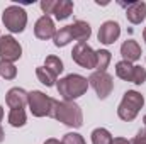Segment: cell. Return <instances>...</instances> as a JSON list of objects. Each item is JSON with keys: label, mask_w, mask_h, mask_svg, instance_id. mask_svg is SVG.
Wrapping results in <instances>:
<instances>
[{"label": "cell", "mask_w": 146, "mask_h": 144, "mask_svg": "<svg viewBox=\"0 0 146 144\" xmlns=\"http://www.w3.org/2000/svg\"><path fill=\"white\" fill-rule=\"evenodd\" d=\"M49 117L63 122L68 127H75V129L82 127V124H83V114H82L80 105L75 102H66V100H63V102L53 100Z\"/></svg>", "instance_id": "1"}, {"label": "cell", "mask_w": 146, "mask_h": 144, "mask_svg": "<svg viewBox=\"0 0 146 144\" xmlns=\"http://www.w3.org/2000/svg\"><path fill=\"white\" fill-rule=\"evenodd\" d=\"M58 93L63 97V100L73 102L76 98H80L82 95H85V92L88 90V80L82 75H66L65 78H61L56 83Z\"/></svg>", "instance_id": "2"}, {"label": "cell", "mask_w": 146, "mask_h": 144, "mask_svg": "<svg viewBox=\"0 0 146 144\" xmlns=\"http://www.w3.org/2000/svg\"><path fill=\"white\" fill-rule=\"evenodd\" d=\"M143 105H145V97L139 92H136V90H127L124 93L119 107H117V115L122 120L131 122V120L136 119L138 112L143 108Z\"/></svg>", "instance_id": "3"}, {"label": "cell", "mask_w": 146, "mask_h": 144, "mask_svg": "<svg viewBox=\"0 0 146 144\" xmlns=\"http://www.w3.org/2000/svg\"><path fill=\"white\" fill-rule=\"evenodd\" d=\"M2 20H3L5 29H9L10 32H22L27 24V14L19 5H9L3 10Z\"/></svg>", "instance_id": "4"}, {"label": "cell", "mask_w": 146, "mask_h": 144, "mask_svg": "<svg viewBox=\"0 0 146 144\" xmlns=\"http://www.w3.org/2000/svg\"><path fill=\"white\" fill-rule=\"evenodd\" d=\"M53 100L51 97H48L46 93L39 92V90H33L27 95V105L31 108L34 117H49L51 114V107H53Z\"/></svg>", "instance_id": "5"}, {"label": "cell", "mask_w": 146, "mask_h": 144, "mask_svg": "<svg viewBox=\"0 0 146 144\" xmlns=\"http://www.w3.org/2000/svg\"><path fill=\"white\" fill-rule=\"evenodd\" d=\"M115 75L121 78V80H126V81H131V83H136V85H143L146 81V70L143 66H134L127 61H119L115 65Z\"/></svg>", "instance_id": "6"}, {"label": "cell", "mask_w": 146, "mask_h": 144, "mask_svg": "<svg viewBox=\"0 0 146 144\" xmlns=\"http://www.w3.org/2000/svg\"><path fill=\"white\" fill-rule=\"evenodd\" d=\"M41 9H42L44 15L54 14V17L58 20H65V19H68L72 15L73 2L72 0H42Z\"/></svg>", "instance_id": "7"}, {"label": "cell", "mask_w": 146, "mask_h": 144, "mask_svg": "<svg viewBox=\"0 0 146 144\" xmlns=\"http://www.w3.org/2000/svg\"><path fill=\"white\" fill-rule=\"evenodd\" d=\"M72 58L76 65H80L82 68H87V70H94L95 63H97V54L87 42H76L75 44L72 51Z\"/></svg>", "instance_id": "8"}, {"label": "cell", "mask_w": 146, "mask_h": 144, "mask_svg": "<svg viewBox=\"0 0 146 144\" xmlns=\"http://www.w3.org/2000/svg\"><path fill=\"white\" fill-rule=\"evenodd\" d=\"M88 85H92V88L95 90L99 98H107L114 88V81L112 76L106 71H94L88 76Z\"/></svg>", "instance_id": "9"}, {"label": "cell", "mask_w": 146, "mask_h": 144, "mask_svg": "<svg viewBox=\"0 0 146 144\" xmlns=\"http://www.w3.org/2000/svg\"><path fill=\"white\" fill-rule=\"evenodd\" d=\"M22 56V46L14 36H0V58L2 61L14 63Z\"/></svg>", "instance_id": "10"}, {"label": "cell", "mask_w": 146, "mask_h": 144, "mask_svg": "<svg viewBox=\"0 0 146 144\" xmlns=\"http://www.w3.org/2000/svg\"><path fill=\"white\" fill-rule=\"evenodd\" d=\"M119 36H121V27H119V24L114 22V20L104 22V24L100 26V29H99V41H100L102 44H106V46L114 44V42L119 39Z\"/></svg>", "instance_id": "11"}, {"label": "cell", "mask_w": 146, "mask_h": 144, "mask_svg": "<svg viewBox=\"0 0 146 144\" xmlns=\"http://www.w3.org/2000/svg\"><path fill=\"white\" fill-rule=\"evenodd\" d=\"M34 34L37 39H42V41H48L51 37H54L56 34V27H54V22L49 15H42L36 20V26H34Z\"/></svg>", "instance_id": "12"}, {"label": "cell", "mask_w": 146, "mask_h": 144, "mask_svg": "<svg viewBox=\"0 0 146 144\" xmlns=\"http://www.w3.org/2000/svg\"><path fill=\"white\" fill-rule=\"evenodd\" d=\"M27 92L19 88V87H14L7 92V97H5V102L10 108H24L27 105Z\"/></svg>", "instance_id": "13"}, {"label": "cell", "mask_w": 146, "mask_h": 144, "mask_svg": "<svg viewBox=\"0 0 146 144\" xmlns=\"http://www.w3.org/2000/svg\"><path fill=\"white\" fill-rule=\"evenodd\" d=\"M126 17L131 24H141L146 17V3L145 2H131L126 7Z\"/></svg>", "instance_id": "14"}, {"label": "cell", "mask_w": 146, "mask_h": 144, "mask_svg": "<svg viewBox=\"0 0 146 144\" xmlns=\"http://www.w3.org/2000/svg\"><path fill=\"white\" fill-rule=\"evenodd\" d=\"M121 54L124 58V61L127 63H134L141 58V46L134 41V39H127L122 42L121 46Z\"/></svg>", "instance_id": "15"}, {"label": "cell", "mask_w": 146, "mask_h": 144, "mask_svg": "<svg viewBox=\"0 0 146 144\" xmlns=\"http://www.w3.org/2000/svg\"><path fill=\"white\" fill-rule=\"evenodd\" d=\"M70 27H72L73 39L78 41V42H85L92 34V29L85 20H75L73 24H70Z\"/></svg>", "instance_id": "16"}, {"label": "cell", "mask_w": 146, "mask_h": 144, "mask_svg": "<svg viewBox=\"0 0 146 144\" xmlns=\"http://www.w3.org/2000/svg\"><path fill=\"white\" fill-rule=\"evenodd\" d=\"M53 41H54V46H56V48H63V46L70 44V42L73 41L72 27H70V26H65V27H61L60 31H56Z\"/></svg>", "instance_id": "17"}, {"label": "cell", "mask_w": 146, "mask_h": 144, "mask_svg": "<svg viewBox=\"0 0 146 144\" xmlns=\"http://www.w3.org/2000/svg\"><path fill=\"white\" fill-rule=\"evenodd\" d=\"M7 120H9V124H10L12 127H22V126L26 124V120H27L24 108H12V110L9 112Z\"/></svg>", "instance_id": "18"}, {"label": "cell", "mask_w": 146, "mask_h": 144, "mask_svg": "<svg viewBox=\"0 0 146 144\" xmlns=\"http://www.w3.org/2000/svg\"><path fill=\"white\" fill-rule=\"evenodd\" d=\"M97 54V63H95V70L97 71H106L107 66H109L110 59H112V54H110L107 49H99L95 51Z\"/></svg>", "instance_id": "19"}, {"label": "cell", "mask_w": 146, "mask_h": 144, "mask_svg": "<svg viewBox=\"0 0 146 144\" xmlns=\"http://www.w3.org/2000/svg\"><path fill=\"white\" fill-rule=\"evenodd\" d=\"M112 136L107 129L99 127L92 132V144H112Z\"/></svg>", "instance_id": "20"}, {"label": "cell", "mask_w": 146, "mask_h": 144, "mask_svg": "<svg viewBox=\"0 0 146 144\" xmlns=\"http://www.w3.org/2000/svg\"><path fill=\"white\" fill-rule=\"evenodd\" d=\"M36 76H37V80H39L42 85H46V87H53L54 81H56V75L51 73L48 68H44V66L36 68Z\"/></svg>", "instance_id": "21"}, {"label": "cell", "mask_w": 146, "mask_h": 144, "mask_svg": "<svg viewBox=\"0 0 146 144\" xmlns=\"http://www.w3.org/2000/svg\"><path fill=\"white\" fill-rule=\"evenodd\" d=\"M44 68H48L51 73H54V75L58 76L60 73L63 71V61H61L58 56L51 54V56L46 58V61H44Z\"/></svg>", "instance_id": "22"}, {"label": "cell", "mask_w": 146, "mask_h": 144, "mask_svg": "<svg viewBox=\"0 0 146 144\" xmlns=\"http://www.w3.org/2000/svg\"><path fill=\"white\" fill-rule=\"evenodd\" d=\"M0 76L5 78V80H14L17 76V68L14 66V63L0 59Z\"/></svg>", "instance_id": "23"}, {"label": "cell", "mask_w": 146, "mask_h": 144, "mask_svg": "<svg viewBox=\"0 0 146 144\" xmlns=\"http://www.w3.org/2000/svg\"><path fill=\"white\" fill-rule=\"evenodd\" d=\"M61 143L63 144H85V139L80 134H76V132H68V134L63 136Z\"/></svg>", "instance_id": "24"}, {"label": "cell", "mask_w": 146, "mask_h": 144, "mask_svg": "<svg viewBox=\"0 0 146 144\" xmlns=\"http://www.w3.org/2000/svg\"><path fill=\"white\" fill-rule=\"evenodd\" d=\"M131 144H146V129L138 131V134L134 136V139L131 141Z\"/></svg>", "instance_id": "25"}, {"label": "cell", "mask_w": 146, "mask_h": 144, "mask_svg": "<svg viewBox=\"0 0 146 144\" xmlns=\"http://www.w3.org/2000/svg\"><path fill=\"white\" fill-rule=\"evenodd\" d=\"M112 144H131V141H127L126 137H114Z\"/></svg>", "instance_id": "26"}, {"label": "cell", "mask_w": 146, "mask_h": 144, "mask_svg": "<svg viewBox=\"0 0 146 144\" xmlns=\"http://www.w3.org/2000/svg\"><path fill=\"white\" fill-rule=\"evenodd\" d=\"M2 119H3V108L0 105V122H2ZM3 137H5V134H3V129H2V124H0V143L3 141Z\"/></svg>", "instance_id": "27"}, {"label": "cell", "mask_w": 146, "mask_h": 144, "mask_svg": "<svg viewBox=\"0 0 146 144\" xmlns=\"http://www.w3.org/2000/svg\"><path fill=\"white\" fill-rule=\"evenodd\" d=\"M44 144H63L61 141H58V139H54V137H51V139H48Z\"/></svg>", "instance_id": "28"}, {"label": "cell", "mask_w": 146, "mask_h": 144, "mask_svg": "<svg viewBox=\"0 0 146 144\" xmlns=\"http://www.w3.org/2000/svg\"><path fill=\"white\" fill-rule=\"evenodd\" d=\"M143 39L146 41V27H145V31H143Z\"/></svg>", "instance_id": "29"}, {"label": "cell", "mask_w": 146, "mask_h": 144, "mask_svg": "<svg viewBox=\"0 0 146 144\" xmlns=\"http://www.w3.org/2000/svg\"><path fill=\"white\" fill-rule=\"evenodd\" d=\"M143 122H145V126H146V115H145V117H143Z\"/></svg>", "instance_id": "30"}]
</instances>
